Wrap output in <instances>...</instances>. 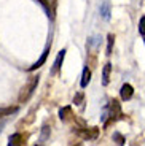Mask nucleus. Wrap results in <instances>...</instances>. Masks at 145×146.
Listing matches in <instances>:
<instances>
[{
  "label": "nucleus",
  "instance_id": "f257e3e1",
  "mask_svg": "<svg viewBox=\"0 0 145 146\" xmlns=\"http://www.w3.org/2000/svg\"><path fill=\"white\" fill-rule=\"evenodd\" d=\"M38 81H40V76H34L32 81H30L26 88H22V92H21V95H19V102H26V100L34 94V91H35L37 86H38Z\"/></svg>",
  "mask_w": 145,
  "mask_h": 146
},
{
  "label": "nucleus",
  "instance_id": "f03ea898",
  "mask_svg": "<svg viewBox=\"0 0 145 146\" xmlns=\"http://www.w3.org/2000/svg\"><path fill=\"white\" fill-rule=\"evenodd\" d=\"M109 116H110L109 122H113V121L123 117V111H121V106H120V102H118V100H112V102H110V114ZM109 122H105V127L109 125Z\"/></svg>",
  "mask_w": 145,
  "mask_h": 146
},
{
  "label": "nucleus",
  "instance_id": "7ed1b4c3",
  "mask_svg": "<svg viewBox=\"0 0 145 146\" xmlns=\"http://www.w3.org/2000/svg\"><path fill=\"white\" fill-rule=\"evenodd\" d=\"M77 132H78V133H80L83 138L94 140V138H97L99 129H97V127H91V129H77Z\"/></svg>",
  "mask_w": 145,
  "mask_h": 146
},
{
  "label": "nucleus",
  "instance_id": "20e7f679",
  "mask_svg": "<svg viewBox=\"0 0 145 146\" xmlns=\"http://www.w3.org/2000/svg\"><path fill=\"white\" fill-rule=\"evenodd\" d=\"M65 49H61V51L58 52V57H56V60H54V64H53V68H51V75H56V73L61 70V67H62V62H64V57H65Z\"/></svg>",
  "mask_w": 145,
  "mask_h": 146
},
{
  "label": "nucleus",
  "instance_id": "39448f33",
  "mask_svg": "<svg viewBox=\"0 0 145 146\" xmlns=\"http://www.w3.org/2000/svg\"><path fill=\"white\" fill-rule=\"evenodd\" d=\"M120 95H121V100H129L132 95H134V88L131 86L129 83H126V84H123L121 86V89H120Z\"/></svg>",
  "mask_w": 145,
  "mask_h": 146
},
{
  "label": "nucleus",
  "instance_id": "423d86ee",
  "mask_svg": "<svg viewBox=\"0 0 145 146\" xmlns=\"http://www.w3.org/2000/svg\"><path fill=\"white\" fill-rule=\"evenodd\" d=\"M48 54H50V46H48L46 49H45V51H43V54L40 56V59H38V60H37V62L34 64V65H30V67H29V68H27V70H29V72H34V70L40 68V67L43 65L45 62H46V57H48Z\"/></svg>",
  "mask_w": 145,
  "mask_h": 146
},
{
  "label": "nucleus",
  "instance_id": "0eeeda50",
  "mask_svg": "<svg viewBox=\"0 0 145 146\" xmlns=\"http://www.w3.org/2000/svg\"><path fill=\"white\" fill-rule=\"evenodd\" d=\"M110 72H112V64L107 62L104 65V68H102V84L104 86H107L110 83Z\"/></svg>",
  "mask_w": 145,
  "mask_h": 146
},
{
  "label": "nucleus",
  "instance_id": "6e6552de",
  "mask_svg": "<svg viewBox=\"0 0 145 146\" xmlns=\"http://www.w3.org/2000/svg\"><path fill=\"white\" fill-rule=\"evenodd\" d=\"M24 137L22 133H13V135L8 138V145L10 146H15V145H24Z\"/></svg>",
  "mask_w": 145,
  "mask_h": 146
},
{
  "label": "nucleus",
  "instance_id": "1a4fd4ad",
  "mask_svg": "<svg viewBox=\"0 0 145 146\" xmlns=\"http://www.w3.org/2000/svg\"><path fill=\"white\" fill-rule=\"evenodd\" d=\"M50 135H51V127H50V125H43V127H42L40 138H38V143H40V145H45L46 140L50 138Z\"/></svg>",
  "mask_w": 145,
  "mask_h": 146
},
{
  "label": "nucleus",
  "instance_id": "9d476101",
  "mask_svg": "<svg viewBox=\"0 0 145 146\" xmlns=\"http://www.w3.org/2000/svg\"><path fill=\"white\" fill-rule=\"evenodd\" d=\"M91 81V70L88 68V67H85L83 68V75H81V88H86L88 84H89Z\"/></svg>",
  "mask_w": 145,
  "mask_h": 146
},
{
  "label": "nucleus",
  "instance_id": "9b49d317",
  "mask_svg": "<svg viewBox=\"0 0 145 146\" xmlns=\"http://www.w3.org/2000/svg\"><path fill=\"white\" fill-rule=\"evenodd\" d=\"M101 16L104 19H110V3L109 2H104L101 5Z\"/></svg>",
  "mask_w": 145,
  "mask_h": 146
},
{
  "label": "nucleus",
  "instance_id": "f8f14e48",
  "mask_svg": "<svg viewBox=\"0 0 145 146\" xmlns=\"http://www.w3.org/2000/svg\"><path fill=\"white\" fill-rule=\"evenodd\" d=\"M70 114H72V108L70 106H64V108L59 110V117H61V121H67L70 117Z\"/></svg>",
  "mask_w": 145,
  "mask_h": 146
},
{
  "label": "nucleus",
  "instance_id": "ddd939ff",
  "mask_svg": "<svg viewBox=\"0 0 145 146\" xmlns=\"http://www.w3.org/2000/svg\"><path fill=\"white\" fill-rule=\"evenodd\" d=\"M18 111V106H7V108H0V117L10 116V114L16 113Z\"/></svg>",
  "mask_w": 145,
  "mask_h": 146
},
{
  "label": "nucleus",
  "instance_id": "4468645a",
  "mask_svg": "<svg viewBox=\"0 0 145 146\" xmlns=\"http://www.w3.org/2000/svg\"><path fill=\"white\" fill-rule=\"evenodd\" d=\"M37 2H38V3L42 5V7H43V10H45V13H46L48 18L53 19V16H54V15H53V10L50 8V3H48V0H37Z\"/></svg>",
  "mask_w": 145,
  "mask_h": 146
},
{
  "label": "nucleus",
  "instance_id": "2eb2a0df",
  "mask_svg": "<svg viewBox=\"0 0 145 146\" xmlns=\"http://www.w3.org/2000/svg\"><path fill=\"white\" fill-rule=\"evenodd\" d=\"M113 41H115V36L110 33L109 36H107V56L112 54V48H113Z\"/></svg>",
  "mask_w": 145,
  "mask_h": 146
},
{
  "label": "nucleus",
  "instance_id": "dca6fc26",
  "mask_svg": "<svg viewBox=\"0 0 145 146\" xmlns=\"http://www.w3.org/2000/svg\"><path fill=\"white\" fill-rule=\"evenodd\" d=\"M113 140L116 141V145H124V137L121 133H118V132L113 133Z\"/></svg>",
  "mask_w": 145,
  "mask_h": 146
},
{
  "label": "nucleus",
  "instance_id": "f3484780",
  "mask_svg": "<svg viewBox=\"0 0 145 146\" xmlns=\"http://www.w3.org/2000/svg\"><path fill=\"white\" fill-rule=\"evenodd\" d=\"M139 33L145 36V16H142L140 21H139Z\"/></svg>",
  "mask_w": 145,
  "mask_h": 146
},
{
  "label": "nucleus",
  "instance_id": "a211bd4d",
  "mask_svg": "<svg viewBox=\"0 0 145 146\" xmlns=\"http://www.w3.org/2000/svg\"><path fill=\"white\" fill-rule=\"evenodd\" d=\"M83 92H78V94L75 95V97H73V103H75V105H81V103H83Z\"/></svg>",
  "mask_w": 145,
  "mask_h": 146
},
{
  "label": "nucleus",
  "instance_id": "6ab92c4d",
  "mask_svg": "<svg viewBox=\"0 0 145 146\" xmlns=\"http://www.w3.org/2000/svg\"><path fill=\"white\" fill-rule=\"evenodd\" d=\"M144 43H145V38H144Z\"/></svg>",
  "mask_w": 145,
  "mask_h": 146
}]
</instances>
